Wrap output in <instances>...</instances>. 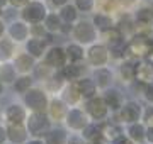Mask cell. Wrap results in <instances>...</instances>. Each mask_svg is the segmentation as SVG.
Returning <instances> with one entry per match:
<instances>
[{
	"instance_id": "obj_9",
	"label": "cell",
	"mask_w": 153,
	"mask_h": 144,
	"mask_svg": "<svg viewBox=\"0 0 153 144\" xmlns=\"http://www.w3.org/2000/svg\"><path fill=\"white\" fill-rule=\"evenodd\" d=\"M133 12V22L136 26V32H143L152 36L153 32V7L152 5H138ZM153 37V36H152Z\"/></svg>"
},
{
	"instance_id": "obj_5",
	"label": "cell",
	"mask_w": 153,
	"mask_h": 144,
	"mask_svg": "<svg viewBox=\"0 0 153 144\" xmlns=\"http://www.w3.org/2000/svg\"><path fill=\"white\" fill-rule=\"evenodd\" d=\"M24 126H26L31 137H43L53 127V122L46 112H29Z\"/></svg>"
},
{
	"instance_id": "obj_46",
	"label": "cell",
	"mask_w": 153,
	"mask_h": 144,
	"mask_svg": "<svg viewBox=\"0 0 153 144\" xmlns=\"http://www.w3.org/2000/svg\"><path fill=\"white\" fill-rule=\"evenodd\" d=\"M0 144H7V132H5V124H0Z\"/></svg>"
},
{
	"instance_id": "obj_18",
	"label": "cell",
	"mask_w": 153,
	"mask_h": 144,
	"mask_svg": "<svg viewBox=\"0 0 153 144\" xmlns=\"http://www.w3.org/2000/svg\"><path fill=\"white\" fill-rule=\"evenodd\" d=\"M99 39H102L100 43H104L109 49H124L126 41H128V39L124 37V34L121 32L116 26L112 29H109V31L100 32L99 34Z\"/></svg>"
},
{
	"instance_id": "obj_6",
	"label": "cell",
	"mask_w": 153,
	"mask_h": 144,
	"mask_svg": "<svg viewBox=\"0 0 153 144\" xmlns=\"http://www.w3.org/2000/svg\"><path fill=\"white\" fill-rule=\"evenodd\" d=\"M90 122L88 115L85 114L82 105H75V107H68L66 115L63 119V126L68 132L71 134H80L83 129L87 127V124Z\"/></svg>"
},
{
	"instance_id": "obj_2",
	"label": "cell",
	"mask_w": 153,
	"mask_h": 144,
	"mask_svg": "<svg viewBox=\"0 0 153 144\" xmlns=\"http://www.w3.org/2000/svg\"><path fill=\"white\" fill-rule=\"evenodd\" d=\"M21 98L27 112H46L49 104V92L41 85H33Z\"/></svg>"
},
{
	"instance_id": "obj_31",
	"label": "cell",
	"mask_w": 153,
	"mask_h": 144,
	"mask_svg": "<svg viewBox=\"0 0 153 144\" xmlns=\"http://www.w3.org/2000/svg\"><path fill=\"white\" fill-rule=\"evenodd\" d=\"M17 49H19V46L16 43H12L7 36L0 37V63L12 61V58L17 53Z\"/></svg>"
},
{
	"instance_id": "obj_20",
	"label": "cell",
	"mask_w": 153,
	"mask_h": 144,
	"mask_svg": "<svg viewBox=\"0 0 153 144\" xmlns=\"http://www.w3.org/2000/svg\"><path fill=\"white\" fill-rule=\"evenodd\" d=\"M134 82L136 83H150L153 82V60L150 58H143L136 61V68H134Z\"/></svg>"
},
{
	"instance_id": "obj_27",
	"label": "cell",
	"mask_w": 153,
	"mask_h": 144,
	"mask_svg": "<svg viewBox=\"0 0 153 144\" xmlns=\"http://www.w3.org/2000/svg\"><path fill=\"white\" fill-rule=\"evenodd\" d=\"M60 97L68 104V107L82 105V97H80V93H78V90H76L73 82L63 83V87L60 88Z\"/></svg>"
},
{
	"instance_id": "obj_1",
	"label": "cell",
	"mask_w": 153,
	"mask_h": 144,
	"mask_svg": "<svg viewBox=\"0 0 153 144\" xmlns=\"http://www.w3.org/2000/svg\"><path fill=\"white\" fill-rule=\"evenodd\" d=\"M68 36H70L71 41H75L78 44L85 46V48L99 41V32L97 29L94 27L90 17H80L76 22L71 24Z\"/></svg>"
},
{
	"instance_id": "obj_43",
	"label": "cell",
	"mask_w": 153,
	"mask_h": 144,
	"mask_svg": "<svg viewBox=\"0 0 153 144\" xmlns=\"http://www.w3.org/2000/svg\"><path fill=\"white\" fill-rule=\"evenodd\" d=\"M66 144H87L85 141H83V137L80 136V134H71L68 136V143Z\"/></svg>"
},
{
	"instance_id": "obj_29",
	"label": "cell",
	"mask_w": 153,
	"mask_h": 144,
	"mask_svg": "<svg viewBox=\"0 0 153 144\" xmlns=\"http://www.w3.org/2000/svg\"><path fill=\"white\" fill-rule=\"evenodd\" d=\"M43 26L48 34H60L63 31L65 24H63L61 17L58 15L56 10H48V14H46V17H44V21H43Z\"/></svg>"
},
{
	"instance_id": "obj_23",
	"label": "cell",
	"mask_w": 153,
	"mask_h": 144,
	"mask_svg": "<svg viewBox=\"0 0 153 144\" xmlns=\"http://www.w3.org/2000/svg\"><path fill=\"white\" fill-rule=\"evenodd\" d=\"M68 136L70 132L65 129L61 124H53V127L43 136L44 144H66L68 143Z\"/></svg>"
},
{
	"instance_id": "obj_40",
	"label": "cell",
	"mask_w": 153,
	"mask_h": 144,
	"mask_svg": "<svg viewBox=\"0 0 153 144\" xmlns=\"http://www.w3.org/2000/svg\"><path fill=\"white\" fill-rule=\"evenodd\" d=\"M141 120L145 126H153V105H150L146 109H143V117H141Z\"/></svg>"
},
{
	"instance_id": "obj_21",
	"label": "cell",
	"mask_w": 153,
	"mask_h": 144,
	"mask_svg": "<svg viewBox=\"0 0 153 144\" xmlns=\"http://www.w3.org/2000/svg\"><path fill=\"white\" fill-rule=\"evenodd\" d=\"M90 76H92V80L95 82L99 92H102L104 88L111 87V85L114 83V80H116V75H114V71H112L111 66L95 68V70H92V75H90Z\"/></svg>"
},
{
	"instance_id": "obj_36",
	"label": "cell",
	"mask_w": 153,
	"mask_h": 144,
	"mask_svg": "<svg viewBox=\"0 0 153 144\" xmlns=\"http://www.w3.org/2000/svg\"><path fill=\"white\" fill-rule=\"evenodd\" d=\"M80 14H92L95 10V0H71Z\"/></svg>"
},
{
	"instance_id": "obj_16",
	"label": "cell",
	"mask_w": 153,
	"mask_h": 144,
	"mask_svg": "<svg viewBox=\"0 0 153 144\" xmlns=\"http://www.w3.org/2000/svg\"><path fill=\"white\" fill-rule=\"evenodd\" d=\"M134 68H136V60L123 58L114 75L123 85H133L134 83Z\"/></svg>"
},
{
	"instance_id": "obj_12",
	"label": "cell",
	"mask_w": 153,
	"mask_h": 144,
	"mask_svg": "<svg viewBox=\"0 0 153 144\" xmlns=\"http://www.w3.org/2000/svg\"><path fill=\"white\" fill-rule=\"evenodd\" d=\"M88 71H90V68L87 66L85 61H82V63H66L65 66L60 68L56 73L65 83H68V82H76L78 78L88 75Z\"/></svg>"
},
{
	"instance_id": "obj_48",
	"label": "cell",
	"mask_w": 153,
	"mask_h": 144,
	"mask_svg": "<svg viewBox=\"0 0 153 144\" xmlns=\"http://www.w3.org/2000/svg\"><path fill=\"white\" fill-rule=\"evenodd\" d=\"M5 26H7V24L4 22V19L0 17V37H4V36H5Z\"/></svg>"
},
{
	"instance_id": "obj_41",
	"label": "cell",
	"mask_w": 153,
	"mask_h": 144,
	"mask_svg": "<svg viewBox=\"0 0 153 144\" xmlns=\"http://www.w3.org/2000/svg\"><path fill=\"white\" fill-rule=\"evenodd\" d=\"M109 144H134V143H133L131 139H129L124 132H123V134H119V136H116L114 139H111Z\"/></svg>"
},
{
	"instance_id": "obj_44",
	"label": "cell",
	"mask_w": 153,
	"mask_h": 144,
	"mask_svg": "<svg viewBox=\"0 0 153 144\" xmlns=\"http://www.w3.org/2000/svg\"><path fill=\"white\" fill-rule=\"evenodd\" d=\"M145 143L153 144V126H146V132H145Z\"/></svg>"
},
{
	"instance_id": "obj_13",
	"label": "cell",
	"mask_w": 153,
	"mask_h": 144,
	"mask_svg": "<svg viewBox=\"0 0 153 144\" xmlns=\"http://www.w3.org/2000/svg\"><path fill=\"white\" fill-rule=\"evenodd\" d=\"M27 109L24 107L22 102H10L9 105L4 109L2 117L5 124H24L27 119Z\"/></svg>"
},
{
	"instance_id": "obj_4",
	"label": "cell",
	"mask_w": 153,
	"mask_h": 144,
	"mask_svg": "<svg viewBox=\"0 0 153 144\" xmlns=\"http://www.w3.org/2000/svg\"><path fill=\"white\" fill-rule=\"evenodd\" d=\"M49 7L46 5L44 0H29L26 5L19 9V19H22L26 24H41L48 14Z\"/></svg>"
},
{
	"instance_id": "obj_39",
	"label": "cell",
	"mask_w": 153,
	"mask_h": 144,
	"mask_svg": "<svg viewBox=\"0 0 153 144\" xmlns=\"http://www.w3.org/2000/svg\"><path fill=\"white\" fill-rule=\"evenodd\" d=\"M29 31H31V36H34V37H46V36H48V32H46V29H44L43 22L29 26Z\"/></svg>"
},
{
	"instance_id": "obj_30",
	"label": "cell",
	"mask_w": 153,
	"mask_h": 144,
	"mask_svg": "<svg viewBox=\"0 0 153 144\" xmlns=\"http://www.w3.org/2000/svg\"><path fill=\"white\" fill-rule=\"evenodd\" d=\"M33 85H34V76H33V73H29V75H17L10 87H12V90H14V93L22 97Z\"/></svg>"
},
{
	"instance_id": "obj_47",
	"label": "cell",
	"mask_w": 153,
	"mask_h": 144,
	"mask_svg": "<svg viewBox=\"0 0 153 144\" xmlns=\"http://www.w3.org/2000/svg\"><path fill=\"white\" fill-rule=\"evenodd\" d=\"M24 144H44L43 137H29Z\"/></svg>"
},
{
	"instance_id": "obj_32",
	"label": "cell",
	"mask_w": 153,
	"mask_h": 144,
	"mask_svg": "<svg viewBox=\"0 0 153 144\" xmlns=\"http://www.w3.org/2000/svg\"><path fill=\"white\" fill-rule=\"evenodd\" d=\"M56 12H58V15L61 17V21H63V24H70V26H71L73 22H76V21L80 19V15H82L80 12L76 10V7L73 5L71 2H68L66 5L60 7V9H58Z\"/></svg>"
},
{
	"instance_id": "obj_42",
	"label": "cell",
	"mask_w": 153,
	"mask_h": 144,
	"mask_svg": "<svg viewBox=\"0 0 153 144\" xmlns=\"http://www.w3.org/2000/svg\"><path fill=\"white\" fill-rule=\"evenodd\" d=\"M44 2H46V5H48V7H51L53 10H58L60 7L66 5L68 2H71V0H44Z\"/></svg>"
},
{
	"instance_id": "obj_34",
	"label": "cell",
	"mask_w": 153,
	"mask_h": 144,
	"mask_svg": "<svg viewBox=\"0 0 153 144\" xmlns=\"http://www.w3.org/2000/svg\"><path fill=\"white\" fill-rule=\"evenodd\" d=\"M17 71L14 70L10 61H5V63H0V82L5 85V87H10L12 82L16 80Z\"/></svg>"
},
{
	"instance_id": "obj_49",
	"label": "cell",
	"mask_w": 153,
	"mask_h": 144,
	"mask_svg": "<svg viewBox=\"0 0 153 144\" xmlns=\"http://www.w3.org/2000/svg\"><path fill=\"white\" fill-rule=\"evenodd\" d=\"M7 7H9V0H0V9H4V10H5Z\"/></svg>"
},
{
	"instance_id": "obj_8",
	"label": "cell",
	"mask_w": 153,
	"mask_h": 144,
	"mask_svg": "<svg viewBox=\"0 0 153 144\" xmlns=\"http://www.w3.org/2000/svg\"><path fill=\"white\" fill-rule=\"evenodd\" d=\"M143 104L138 100H124L123 105L119 107V110L116 112V122H119L121 126L131 124V122L141 120L143 117Z\"/></svg>"
},
{
	"instance_id": "obj_52",
	"label": "cell",
	"mask_w": 153,
	"mask_h": 144,
	"mask_svg": "<svg viewBox=\"0 0 153 144\" xmlns=\"http://www.w3.org/2000/svg\"><path fill=\"white\" fill-rule=\"evenodd\" d=\"M145 144H146V143H145Z\"/></svg>"
},
{
	"instance_id": "obj_35",
	"label": "cell",
	"mask_w": 153,
	"mask_h": 144,
	"mask_svg": "<svg viewBox=\"0 0 153 144\" xmlns=\"http://www.w3.org/2000/svg\"><path fill=\"white\" fill-rule=\"evenodd\" d=\"M95 10L99 12H107L116 15L119 12V5H117V0H95ZM94 10V12H95Z\"/></svg>"
},
{
	"instance_id": "obj_19",
	"label": "cell",
	"mask_w": 153,
	"mask_h": 144,
	"mask_svg": "<svg viewBox=\"0 0 153 144\" xmlns=\"http://www.w3.org/2000/svg\"><path fill=\"white\" fill-rule=\"evenodd\" d=\"M48 39L46 37H34V36H29L27 41L22 44V48H24V51L27 53V54H31L36 61H41V58H43V54L46 53V49H48Z\"/></svg>"
},
{
	"instance_id": "obj_3",
	"label": "cell",
	"mask_w": 153,
	"mask_h": 144,
	"mask_svg": "<svg viewBox=\"0 0 153 144\" xmlns=\"http://www.w3.org/2000/svg\"><path fill=\"white\" fill-rule=\"evenodd\" d=\"M112 58H111V49L104 43H94V44L85 48V63L90 70L95 68H102V66H109Z\"/></svg>"
},
{
	"instance_id": "obj_50",
	"label": "cell",
	"mask_w": 153,
	"mask_h": 144,
	"mask_svg": "<svg viewBox=\"0 0 153 144\" xmlns=\"http://www.w3.org/2000/svg\"><path fill=\"white\" fill-rule=\"evenodd\" d=\"M5 90H7V87L2 82H0V97H4V93H5Z\"/></svg>"
},
{
	"instance_id": "obj_45",
	"label": "cell",
	"mask_w": 153,
	"mask_h": 144,
	"mask_svg": "<svg viewBox=\"0 0 153 144\" xmlns=\"http://www.w3.org/2000/svg\"><path fill=\"white\" fill-rule=\"evenodd\" d=\"M29 0H9V5L10 7H16V9H21L22 5H26Z\"/></svg>"
},
{
	"instance_id": "obj_38",
	"label": "cell",
	"mask_w": 153,
	"mask_h": 144,
	"mask_svg": "<svg viewBox=\"0 0 153 144\" xmlns=\"http://www.w3.org/2000/svg\"><path fill=\"white\" fill-rule=\"evenodd\" d=\"M140 0H117V5H119V12H131L138 7Z\"/></svg>"
},
{
	"instance_id": "obj_33",
	"label": "cell",
	"mask_w": 153,
	"mask_h": 144,
	"mask_svg": "<svg viewBox=\"0 0 153 144\" xmlns=\"http://www.w3.org/2000/svg\"><path fill=\"white\" fill-rule=\"evenodd\" d=\"M100 131H102V136L105 137V141L109 143L111 139H114L116 136H119V134H123V126H121L119 122L116 120H107L105 119L104 122H100Z\"/></svg>"
},
{
	"instance_id": "obj_28",
	"label": "cell",
	"mask_w": 153,
	"mask_h": 144,
	"mask_svg": "<svg viewBox=\"0 0 153 144\" xmlns=\"http://www.w3.org/2000/svg\"><path fill=\"white\" fill-rule=\"evenodd\" d=\"M63 48H65V54L68 63H82V61H85V46L78 44L75 41H70Z\"/></svg>"
},
{
	"instance_id": "obj_17",
	"label": "cell",
	"mask_w": 153,
	"mask_h": 144,
	"mask_svg": "<svg viewBox=\"0 0 153 144\" xmlns=\"http://www.w3.org/2000/svg\"><path fill=\"white\" fill-rule=\"evenodd\" d=\"M100 95H102V98H104L105 105H107V109H109L111 114H116V112L119 110V107L123 105V102L126 100L124 93H123L117 87H114V85L104 88L102 92H100Z\"/></svg>"
},
{
	"instance_id": "obj_24",
	"label": "cell",
	"mask_w": 153,
	"mask_h": 144,
	"mask_svg": "<svg viewBox=\"0 0 153 144\" xmlns=\"http://www.w3.org/2000/svg\"><path fill=\"white\" fill-rule=\"evenodd\" d=\"M94 15L90 17V21H92L94 27L97 29V32H104V31H109L116 26V15L112 14H107V12H92Z\"/></svg>"
},
{
	"instance_id": "obj_51",
	"label": "cell",
	"mask_w": 153,
	"mask_h": 144,
	"mask_svg": "<svg viewBox=\"0 0 153 144\" xmlns=\"http://www.w3.org/2000/svg\"><path fill=\"white\" fill-rule=\"evenodd\" d=\"M0 17H4V9H0Z\"/></svg>"
},
{
	"instance_id": "obj_37",
	"label": "cell",
	"mask_w": 153,
	"mask_h": 144,
	"mask_svg": "<svg viewBox=\"0 0 153 144\" xmlns=\"http://www.w3.org/2000/svg\"><path fill=\"white\" fill-rule=\"evenodd\" d=\"M140 87H141V98L145 100V104L153 105V82L145 83V85L140 83Z\"/></svg>"
},
{
	"instance_id": "obj_14",
	"label": "cell",
	"mask_w": 153,
	"mask_h": 144,
	"mask_svg": "<svg viewBox=\"0 0 153 144\" xmlns=\"http://www.w3.org/2000/svg\"><path fill=\"white\" fill-rule=\"evenodd\" d=\"M66 110H68V104L61 98L60 95L49 97V104H48V109H46V114H48V117L51 119L53 124H63Z\"/></svg>"
},
{
	"instance_id": "obj_7",
	"label": "cell",
	"mask_w": 153,
	"mask_h": 144,
	"mask_svg": "<svg viewBox=\"0 0 153 144\" xmlns=\"http://www.w3.org/2000/svg\"><path fill=\"white\" fill-rule=\"evenodd\" d=\"M82 107H83L85 114L88 115V119L92 122H104L111 114L107 105H105L104 98H102V95H100V92H99L97 95L90 97V98L83 100Z\"/></svg>"
},
{
	"instance_id": "obj_26",
	"label": "cell",
	"mask_w": 153,
	"mask_h": 144,
	"mask_svg": "<svg viewBox=\"0 0 153 144\" xmlns=\"http://www.w3.org/2000/svg\"><path fill=\"white\" fill-rule=\"evenodd\" d=\"M123 132L131 139L134 144H145V132H146V126L143 124V120L131 122L123 126Z\"/></svg>"
},
{
	"instance_id": "obj_15",
	"label": "cell",
	"mask_w": 153,
	"mask_h": 144,
	"mask_svg": "<svg viewBox=\"0 0 153 144\" xmlns=\"http://www.w3.org/2000/svg\"><path fill=\"white\" fill-rule=\"evenodd\" d=\"M10 63L14 70L17 71V75H29V73H33V70L38 65V61L31 54H27L24 49H17V53L14 54Z\"/></svg>"
},
{
	"instance_id": "obj_10",
	"label": "cell",
	"mask_w": 153,
	"mask_h": 144,
	"mask_svg": "<svg viewBox=\"0 0 153 144\" xmlns=\"http://www.w3.org/2000/svg\"><path fill=\"white\" fill-rule=\"evenodd\" d=\"M41 63L44 66H48L53 71H58L60 68H63L68 63L65 54V48L63 46H48L46 53L41 58Z\"/></svg>"
},
{
	"instance_id": "obj_22",
	"label": "cell",
	"mask_w": 153,
	"mask_h": 144,
	"mask_svg": "<svg viewBox=\"0 0 153 144\" xmlns=\"http://www.w3.org/2000/svg\"><path fill=\"white\" fill-rule=\"evenodd\" d=\"M7 144H24L31 136L24 124H5Z\"/></svg>"
},
{
	"instance_id": "obj_25",
	"label": "cell",
	"mask_w": 153,
	"mask_h": 144,
	"mask_svg": "<svg viewBox=\"0 0 153 144\" xmlns=\"http://www.w3.org/2000/svg\"><path fill=\"white\" fill-rule=\"evenodd\" d=\"M73 83H75L76 90H78V93H80V97H82V102L99 93L97 85H95V82L92 80V76H90V75H85V76L78 78V80H76V82H73Z\"/></svg>"
},
{
	"instance_id": "obj_11",
	"label": "cell",
	"mask_w": 153,
	"mask_h": 144,
	"mask_svg": "<svg viewBox=\"0 0 153 144\" xmlns=\"http://www.w3.org/2000/svg\"><path fill=\"white\" fill-rule=\"evenodd\" d=\"M5 36L10 39L12 43H16L17 46H22L27 37L31 36V31H29V24H26L22 19H16L12 21L10 24L5 26Z\"/></svg>"
}]
</instances>
